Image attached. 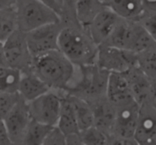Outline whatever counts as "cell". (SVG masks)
Wrapping results in <instances>:
<instances>
[{
  "instance_id": "cell-1",
  "label": "cell",
  "mask_w": 156,
  "mask_h": 145,
  "mask_svg": "<svg viewBox=\"0 0 156 145\" xmlns=\"http://www.w3.org/2000/svg\"><path fill=\"white\" fill-rule=\"evenodd\" d=\"M58 50L73 65L82 66L95 63L98 46L86 28L79 23H69L62 24L58 37Z\"/></svg>"
},
{
  "instance_id": "cell-2",
  "label": "cell",
  "mask_w": 156,
  "mask_h": 145,
  "mask_svg": "<svg viewBox=\"0 0 156 145\" xmlns=\"http://www.w3.org/2000/svg\"><path fill=\"white\" fill-rule=\"evenodd\" d=\"M73 65L59 50L33 56L31 71L50 89L65 92L76 72Z\"/></svg>"
},
{
  "instance_id": "cell-3",
  "label": "cell",
  "mask_w": 156,
  "mask_h": 145,
  "mask_svg": "<svg viewBox=\"0 0 156 145\" xmlns=\"http://www.w3.org/2000/svg\"><path fill=\"white\" fill-rule=\"evenodd\" d=\"M110 72L96 63L76 66V72L65 93L91 103L106 97Z\"/></svg>"
},
{
  "instance_id": "cell-4",
  "label": "cell",
  "mask_w": 156,
  "mask_h": 145,
  "mask_svg": "<svg viewBox=\"0 0 156 145\" xmlns=\"http://www.w3.org/2000/svg\"><path fill=\"white\" fill-rule=\"evenodd\" d=\"M102 45L138 53L155 46L156 39L152 37L136 21L120 18L111 34Z\"/></svg>"
},
{
  "instance_id": "cell-5",
  "label": "cell",
  "mask_w": 156,
  "mask_h": 145,
  "mask_svg": "<svg viewBox=\"0 0 156 145\" xmlns=\"http://www.w3.org/2000/svg\"><path fill=\"white\" fill-rule=\"evenodd\" d=\"M18 30L27 33L47 24L60 21V16L40 0H16L14 5Z\"/></svg>"
},
{
  "instance_id": "cell-6",
  "label": "cell",
  "mask_w": 156,
  "mask_h": 145,
  "mask_svg": "<svg viewBox=\"0 0 156 145\" xmlns=\"http://www.w3.org/2000/svg\"><path fill=\"white\" fill-rule=\"evenodd\" d=\"M65 94L64 91L50 89L34 100L27 102L30 118L43 124L56 126Z\"/></svg>"
},
{
  "instance_id": "cell-7",
  "label": "cell",
  "mask_w": 156,
  "mask_h": 145,
  "mask_svg": "<svg viewBox=\"0 0 156 145\" xmlns=\"http://www.w3.org/2000/svg\"><path fill=\"white\" fill-rule=\"evenodd\" d=\"M2 54L9 66L21 72L31 71L33 56L26 42L25 33L16 30L2 43Z\"/></svg>"
},
{
  "instance_id": "cell-8",
  "label": "cell",
  "mask_w": 156,
  "mask_h": 145,
  "mask_svg": "<svg viewBox=\"0 0 156 145\" xmlns=\"http://www.w3.org/2000/svg\"><path fill=\"white\" fill-rule=\"evenodd\" d=\"M95 63L109 72L123 73L136 65V54L117 47L101 45Z\"/></svg>"
},
{
  "instance_id": "cell-9",
  "label": "cell",
  "mask_w": 156,
  "mask_h": 145,
  "mask_svg": "<svg viewBox=\"0 0 156 145\" xmlns=\"http://www.w3.org/2000/svg\"><path fill=\"white\" fill-rule=\"evenodd\" d=\"M62 27L60 21L45 24L25 33L26 42L32 56L58 50V37Z\"/></svg>"
},
{
  "instance_id": "cell-10",
  "label": "cell",
  "mask_w": 156,
  "mask_h": 145,
  "mask_svg": "<svg viewBox=\"0 0 156 145\" xmlns=\"http://www.w3.org/2000/svg\"><path fill=\"white\" fill-rule=\"evenodd\" d=\"M30 119L27 103L20 97L3 119L12 144H21Z\"/></svg>"
},
{
  "instance_id": "cell-11",
  "label": "cell",
  "mask_w": 156,
  "mask_h": 145,
  "mask_svg": "<svg viewBox=\"0 0 156 145\" xmlns=\"http://www.w3.org/2000/svg\"><path fill=\"white\" fill-rule=\"evenodd\" d=\"M123 73L129 82L133 97L140 106L146 103L156 105V81L149 78L136 65Z\"/></svg>"
},
{
  "instance_id": "cell-12",
  "label": "cell",
  "mask_w": 156,
  "mask_h": 145,
  "mask_svg": "<svg viewBox=\"0 0 156 145\" xmlns=\"http://www.w3.org/2000/svg\"><path fill=\"white\" fill-rule=\"evenodd\" d=\"M115 109L114 125L109 135L123 138H133L138 121L140 105L133 101L128 104L115 107Z\"/></svg>"
},
{
  "instance_id": "cell-13",
  "label": "cell",
  "mask_w": 156,
  "mask_h": 145,
  "mask_svg": "<svg viewBox=\"0 0 156 145\" xmlns=\"http://www.w3.org/2000/svg\"><path fill=\"white\" fill-rule=\"evenodd\" d=\"M133 138L137 145H155L156 143V105L142 104Z\"/></svg>"
},
{
  "instance_id": "cell-14",
  "label": "cell",
  "mask_w": 156,
  "mask_h": 145,
  "mask_svg": "<svg viewBox=\"0 0 156 145\" xmlns=\"http://www.w3.org/2000/svg\"><path fill=\"white\" fill-rule=\"evenodd\" d=\"M120 18L106 6L88 24L86 27L87 30L98 47L105 43Z\"/></svg>"
},
{
  "instance_id": "cell-15",
  "label": "cell",
  "mask_w": 156,
  "mask_h": 145,
  "mask_svg": "<svg viewBox=\"0 0 156 145\" xmlns=\"http://www.w3.org/2000/svg\"><path fill=\"white\" fill-rule=\"evenodd\" d=\"M106 97L114 107L135 101L124 73L110 72Z\"/></svg>"
},
{
  "instance_id": "cell-16",
  "label": "cell",
  "mask_w": 156,
  "mask_h": 145,
  "mask_svg": "<svg viewBox=\"0 0 156 145\" xmlns=\"http://www.w3.org/2000/svg\"><path fill=\"white\" fill-rule=\"evenodd\" d=\"M89 104L92 109L94 116L93 126L101 129L108 136L111 133L114 125L115 107L110 103L107 97L95 100Z\"/></svg>"
},
{
  "instance_id": "cell-17",
  "label": "cell",
  "mask_w": 156,
  "mask_h": 145,
  "mask_svg": "<svg viewBox=\"0 0 156 145\" xmlns=\"http://www.w3.org/2000/svg\"><path fill=\"white\" fill-rule=\"evenodd\" d=\"M49 90L50 88L32 71L21 72L18 94L26 102L34 100Z\"/></svg>"
},
{
  "instance_id": "cell-18",
  "label": "cell",
  "mask_w": 156,
  "mask_h": 145,
  "mask_svg": "<svg viewBox=\"0 0 156 145\" xmlns=\"http://www.w3.org/2000/svg\"><path fill=\"white\" fill-rule=\"evenodd\" d=\"M105 5L121 18L136 21L143 12L140 0H102Z\"/></svg>"
},
{
  "instance_id": "cell-19",
  "label": "cell",
  "mask_w": 156,
  "mask_h": 145,
  "mask_svg": "<svg viewBox=\"0 0 156 145\" xmlns=\"http://www.w3.org/2000/svg\"><path fill=\"white\" fill-rule=\"evenodd\" d=\"M65 135L79 132L74 107L66 94L62 99L59 119L56 125Z\"/></svg>"
},
{
  "instance_id": "cell-20",
  "label": "cell",
  "mask_w": 156,
  "mask_h": 145,
  "mask_svg": "<svg viewBox=\"0 0 156 145\" xmlns=\"http://www.w3.org/2000/svg\"><path fill=\"white\" fill-rule=\"evenodd\" d=\"M105 7L102 0H77L75 10L76 20L81 26L86 28Z\"/></svg>"
},
{
  "instance_id": "cell-21",
  "label": "cell",
  "mask_w": 156,
  "mask_h": 145,
  "mask_svg": "<svg viewBox=\"0 0 156 145\" xmlns=\"http://www.w3.org/2000/svg\"><path fill=\"white\" fill-rule=\"evenodd\" d=\"M67 95L74 107L79 131L81 132L92 126L94 125V116L89 103L79 97Z\"/></svg>"
},
{
  "instance_id": "cell-22",
  "label": "cell",
  "mask_w": 156,
  "mask_h": 145,
  "mask_svg": "<svg viewBox=\"0 0 156 145\" xmlns=\"http://www.w3.org/2000/svg\"><path fill=\"white\" fill-rule=\"evenodd\" d=\"M21 71L7 65H0V94L18 93Z\"/></svg>"
},
{
  "instance_id": "cell-23",
  "label": "cell",
  "mask_w": 156,
  "mask_h": 145,
  "mask_svg": "<svg viewBox=\"0 0 156 145\" xmlns=\"http://www.w3.org/2000/svg\"><path fill=\"white\" fill-rule=\"evenodd\" d=\"M51 126L43 124L34 119H30L21 144L25 145H43L44 139Z\"/></svg>"
},
{
  "instance_id": "cell-24",
  "label": "cell",
  "mask_w": 156,
  "mask_h": 145,
  "mask_svg": "<svg viewBox=\"0 0 156 145\" xmlns=\"http://www.w3.org/2000/svg\"><path fill=\"white\" fill-rule=\"evenodd\" d=\"M136 54V66L152 80L156 81V45Z\"/></svg>"
},
{
  "instance_id": "cell-25",
  "label": "cell",
  "mask_w": 156,
  "mask_h": 145,
  "mask_svg": "<svg viewBox=\"0 0 156 145\" xmlns=\"http://www.w3.org/2000/svg\"><path fill=\"white\" fill-rule=\"evenodd\" d=\"M16 30L18 22L14 6L0 9V43H4Z\"/></svg>"
},
{
  "instance_id": "cell-26",
  "label": "cell",
  "mask_w": 156,
  "mask_h": 145,
  "mask_svg": "<svg viewBox=\"0 0 156 145\" xmlns=\"http://www.w3.org/2000/svg\"><path fill=\"white\" fill-rule=\"evenodd\" d=\"M83 145H108V135L94 126L80 132Z\"/></svg>"
},
{
  "instance_id": "cell-27",
  "label": "cell",
  "mask_w": 156,
  "mask_h": 145,
  "mask_svg": "<svg viewBox=\"0 0 156 145\" xmlns=\"http://www.w3.org/2000/svg\"><path fill=\"white\" fill-rule=\"evenodd\" d=\"M77 0H62L60 21L62 24L79 23L76 18V4Z\"/></svg>"
},
{
  "instance_id": "cell-28",
  "label": "cell",
  "mask_w": 156,
  "mask_h": 145,
  "mask_svg": "<svg viewBox=\"0 0 156 145\" xmlns=\"http://www.w3.org/2000/svg\"><path fill=\"white\" fill-rule=\"evenodd\" d=\"M136 21L152 37L156 39V13L143 11Z\"/></svg>"
},
{
  "instance_id": "cell-29",
  "label": "cell",
  "mask_w": 156,
  "mask_h": 145,
  "mask_svg": "<svg viewBox=\"0 0 156 145\" xmlns=\"http://www.w3.org/2000/svg\"><path fill=\"white\" fill-rule=\"evenodd\" d=\"M18 93L0 94V119L3 120L19 99Z\"/></svg>"
},
{
  "instance_id": "cell-30",
  "label": "cell",
  "mask_w": 156,
  "mask_h": 145,
  "mask_svg": "<svg viewBox=\"0 0 156 145\" xmlns=\"http://www.w3.org/2000/svg\"><path fill=\"white\" fill-rule=\"evenodd\" d=\"M43 145H66V135L57 126H52Z\"/></svg>"
},
{
  "instance_id": "cell-31",
  "label": "cell",
  "mask_w": 156,
  "mask_h": 145,
  "mask_svg": "<svg viewBox=\"0 0 156 145\" xmlns=\"http://www.w3.org/2000/svg\"><path fill=\"white\" fill-rule=\"evenodd\" d=\"M12 142L9 138L7 129L2 119H0V145H9Z\"/></svg>"
},
{
  "instance_id": "cell-32",
  "label": "cell",
  "mask_w": 156,
  "mask_h": 145,
  "mask_svg": "<svg viewBox=\"0 0 156 145\" xmlns=\"http://www.w3.org/2000/svg\"><path fill=\"white\" fill-rule=\"evenodd\" d=\"M66 145H83L80 132L66 135Z\"/></svg>"
},
{
  "instance_id": "cell-33",
  "label": "cell",
  "mask_w": 156,
  "mask_h": 145,
  "mask_svg": "<svg viewBox=\"0 0 156 145\" xmlns=\"http://www.w3.org/2000/svg\"><path fill=\"white\" fill-rule=\"evenodd\" d=\"M143 11L156 13V0H140Z\"/></svg>"
},
{
  "instance_id": "cell-34",
  "label": "cell",
  "mask_w": 156,
  "mask_h": 145,
  "mask_svg": "<svg viewBox=\"0 0 156 145\" xmlns=\"http://www.w3.org/2000/svg\"><path fill=\"white\" fill-rule=\"evenodd\" d=\"M42 2L45 3L46 5H47L48 6H50L51 9H53V10L56 11L58 14L60 16L61 14V8L59 6V5L58 4V2H56V0H40Z\"/></svg>"
},
{
  "instance_id": "cell-35",
  "label": "cell",
  "mask_w": 156,
  "mask_h": 145,
  "mask_svg": "<svg viewBox=\"0 0 156 145\" xmlns=\"http://www.w3.org/2000/svg\"><path fill=\"white\" fill-rule=\"evenodd\" d=\"M16 0H0V9L12 7Z\"/></svg>"
},
{
  "instance_id": "cell-36",
  "label": "cell",
  "mask_w": 156,
  "mask_h": 145,
  "mask_svg": "<svg viewBox=\"0 0 156 145\" xmlns=\"http://www.w3.org/2000/svg\"><path fill=\"white\" fill-rule=\"evenodd\" d=\"M56 2H57L58 4L59 5V6H60V8H61V2H62V0H56Z\"/></svg>"
},
{
  "instance_id": "cell-37",
  "label": "cell",
  "mask_w": 156,
  "mask_h": 145,
  "mask_svg": "<svg viewBox=\"0 0 156 145\" xmlns=\"http://www.w3.org/2000/svg\"><path fill=\"white\" fill-rule=\"evenodd\" d=\"M1 44H2V43H0V46H1Z\"/></svg>"
}]
</instances>
